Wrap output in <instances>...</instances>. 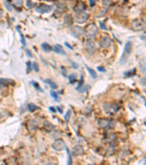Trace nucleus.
<instances>
[{"mask_svg": "<svg viewBox=\"0 0 146 165\" xmlns=\"http://www.w3.org/2000/svg\"><path fill=\"white\" fill-rule=\"evenodd\" d=\"M53 7L51 5H45V4H41L39 6L36 7L35 10L37 12H38L39 13H48L50 10H52Z\"/></svg>", "mask_w": 146, "mask_h": 165, "instance_id": "9", "label": "nucleus"}, {"mask_svg": "<svg viewBox=\"0 0 146 165\" xmlns=\"http://www.w3.org/2000/svg\"><path fill=\"white\" fill-rule=\"evenodd\" d=\"M135 70H136L134 68L132 70H128V71L124 73V75L126 76L127 77H131V76H134V74H135Z\"/></svg>", "mask_w": 146, "mask_h": 165, "instance_id": "28", "label": "nucleus"}, {"mask_svg": "<svg viewBox=\"0 0 146 165\" xmlns=\"http://www.w3.org/2000/svg\"><path fill=\"white\" fill-rule=\"evenodd\" d=\"M77 77H78V75L75 73H73V74H69L68 76V79L69 81V82L71 84H75V82L77 80Z\"/></svg>", "mask_w": 146, "mask_h": 165, "instance_id": "19", "label": "nucleus"}, {"mask_svg": "<svg viewBox=\"0 0 146 165\" xmlns=\"http://www.w3.org/2000/svg\"><path fill=\"white\" fill-rule=\"evenodd\" d=\"M85 48L86 50L88 52V54L89 55H92L96 50H97V47L95 43L93 42L91 40H88L86 43H85Z\"/></svg>", "mask_w": 146, "mask_h": 165, "instance_id": "7", "label": "nucleus"}, {"mask_svg": "<svg viewBox=\"0 0 146 165\" xmlns=\"http://www.w3.org/2000/svg\"><path fill=\"white\" fill-rule=\"evenodd\" d=\"M132 28L135 31H141L145 27V23L142 20L138 19V20H134L132 21L131 23Z\"/></svg>", "mask_w": 146, "mask_h": 165, "instance_id": "8", "label": "nucleus"}, {"mask_svg": "<svg viewBox=\"0 0 146 165\" xmlns=\"http://www.w3.org/2000/svg\"><path fill=\"white\" fill-rule=\"evenodd\" d=\"M88 17H89V15L88 13H85V12H82V13H75V16H74V19L77 23L83 24V23H85L88 19Z\"/></svg>", "mask_w": 146, "mask_h": 165, "instance_id": "4", "label": "nucleus"}, {"mask_svg": "<svg viewBox=\"0 0 146 165\" xmlns=\"http://www.w3.org/2000/svg\"><path fill=\"white\" fill-rule=\"evenodd\" d=\"M72 154L75 157H77L78 155H83L84 154V149L81 145H75L72 148Z\"/></svg>", "mask_w": 146, "mask_h": 165, "instance_id": "11", "label": "nucleus"}, {"mask_svg": "<svg viewBox=\"0 0 146 165\" xmlns=\"http://www.w3.org/2000/svg\"><path fill=\"white\" fill-rule=\"evenodd\" d=\"M71 114H72V112H71V110L69 109L67 110V113H66V115H64V120L67 123L69 120V118H70V116H71Z\"/></svg>", "mask_w": 146, "mask_h": 165, "instance_id": "30", "label": "nucleus"}, {"mask_svg": "<svg viewBox=\"0 0 146 165\" xmlns=\"http://www.w3.org/2000/svg\"><path fill=\"white\" fill-rule=\"evenodd\" d=\"M97 70L100 72H103V73H105L106 72V69L102 67V66H99V67H97Z\"/></svg>", "mask_w": 146, "mask_h": 165, "instance_id": "39", "label": "nucleus"}, {"mask_svg": "<svg viewBox=\"0 0 146 165\" xmlns=\"http://www.w3.org/2000/svg\"><path fill=\"white\" fill-rule=\"evenodd\" d=\"M83 83H84V79H83V76H80V79L79 82H78V86L76 87V90H79V89L83 85Z\"/></svg>", "mask_w": 146, "mask_h": 165, "instance_id": "32", "label": "nucleus"}, {"mask_svg": "<svg viewBox=\"0 0 146 165\" xmlns=\"http://www.w3.org/2000/svg\"><path fill=\"white\" fill-rule=\"evenodd\" d=\"M31 83H32V85H33L34 87H35V88L37 89V90H39V92H42V93L43 92V90H42L41 87L39 86V85L38 84V83H37V82H36L35 81H31Z\"/></svg>", "mask_w": 146, "mask_h": 165, "instance_id": "27", "label": "nucleus"}, {"mask_svg": "<svg viewBox=\"0 0 146 165\" xmlns=\"http://www.w3.org/2000/svg\"><path fill=\"white\" fill-rule=\"evenodd\" d=\"M56 109H57V110H58L59 113H61V114H62V113H63V111H62V109H61V108H60V107L57 106V107H56Z\"/></svg>", "mask_w": 146, "mask_h": 165, "instance_id": "46", "label": "nucleus"}, {"mask_svg": "<svg viewBox=\"0 0 146 165\" xmlns=\"http://www.w3.org/2000/svg\"><path fill=\"white\" fill-rule=\"evenodd\" d=\"M0 74H1V72H0Z\"/></svg>", "mask_w": 146, "mask_h": 165, "instance_id": "52", "label": "nucleus"}, {"mask_svg": "<svg viewBox=\"0 0 146 165\" xmlns=\"http://www.w3.org/2000/svg\"><path fill=\"white\" fill-rule=\"evenodd\" d=\"M54 164V163H47V164H45V165H53Z\"/></svg>", "mask_w": 146, "mask_h": 165, "instance_id": "49", "label": "nucleus"}, {"mask_svg": "<svg viewBox=\"0 0 146 165\" xmlns=\"http://www.w3.org/2000/svg\"><path fill=\"white\" fill-rule=\"evenodd\" d=\"M15 84V81L10 79H0V89H2L4 87H6L9 85H13Z\"/></svg>", "mask_w": 146, "mask_h": 165, "instance_id": "13", "label": "nucleus"}, {"mask_svg": "<svg viewBox=\"0 0 146 165\" xmlns=\"http://www.w3.org/2000/svg\"><path fill=\"white\" fill-rule=\"evenodd\" d=\"M52 148H54V150H56V151H61L67 148L65 142L61 139L55 140L54 143L52 144Z\"/></svg>", "mask_w": 146, "mask_h": 165, "instance_id": "5", "label": "nucleus"}, {"mask_svg": "<svg viewBox=\"0 0 146 165\" xmlns=\"http://www.w3.org/2000/svg\"><path fill=\"white\" fill-rule=\"evenodd\" d=\"M99 26H100V28H101V29H102V30H107V27H106L105 24H104L102 22L99 21Z\"/></svg>", "mask_w": 146, "mask_h": 165, "instance_id": "38", "label": "nucleus"}, {"mask_svg": "<svg viewBox=\"0 0 146 165\" xmlns=\"http://www.w3.org/2000/svg\"><path fill=\"white\" fill-rule=\"evenodd\" d=\"M67 153V155H68V161H67V165H72V156L71 155V153L69 152L68 148H66Z\"/></svg>", "mask_w": 146, "mask_h": 165, "instance_id": "24", "label": "nucleus"}, {"mask_svg": "<svg viewBox=\"0 0 146 165\" xmlns=\"http://www.w3.org/2000/svg\"><path fill=\"white\" fill-rule=\"evenodd\" d=\"M26 54L29 57H32V54H31V52H30V51L29 49H26Z\"/></svg>", "mask_w": 146, "mask_h": 165, "instance_id": "43", "label": "nucleus"}, {"mask_svg": "<svg viewBox=\"0 0 146 165\" xmlns=\"http://www.w3.org/2000/svg\"><path fill=\"white\" fill-rule=\"evenodd\" d=\"M72 68L74 69H78V68H79V65H78L77 62H72Z\"/></svg>", "mask_w": 146, "mask_h": 165, "instance_id": "40", "label": "nucleus"}, {"mask_svg": "<svg viewBox=\"0 0 146 165\" xmlns=\"http://www.w3.org/2000/svg\"><path fill=\"white\" fill-rule=\"evenodd\" d=\"M53 50L58 54H62V55H66V52L64 50L62 46L59 44H56V45H54L53 47Z\"/></svg>", "mask_w": 146, "mask_h": 165, "instance_id": "17", "label": "nucleus"}, {"mask_svg": "<svg viewBox=\"0 0 146 165\" xmlns=\"http://www.w3.org/2000/svg\"><path fill=\"white\" fill-rule=\"evenodd\" d=\"M85 66H86V69H87L88 73L90 74V75H91V76L92 77L93 79H97V72L93 70V68H91L88 67L87 65H85Z\"/></svg>", "mask_w": 146, "mask_h": 165, "instance_id": "18", "label": "nucleus"}, {"mask_svg": "<svg viewBox=\"0 0 146 165\" xmlns=\"http://www.w3.org/2000/svg\"><path fill=\"white\" fill-rule=\"evenodd\" d=\"M2 11L0 10V19L2 18Z\"/></svg>", "mask_w": 146, "mask_h": 165, "instance_id": "48", "label": "nucleus"}, {"mask_svg": "<svg viewBox=\"0 0 146 165\" xmlns=\"http://www.w3.org/2000/svg\"><path fill=\"white\" fill-rule=\"evenodd\" d=\"M86 9V5L83 2H78L76 5L74 7V10L75 13H82L84 12V10Z\"/></svg>", "mask_w": 146, "mask_h": 165, "instance_id": "12", "label": "nucleus"}, {"mask_svg": "<svg viewBox=\"0 0 146 165\" xmlns=\"http://www.w3.org/2000/svg\"><path fill=\"white\" fill-rule=\"evenodd\" d=\"M90 88V86L89 85H83L79 90H78V91L80 92V93H85V92H86L88 89Z\"/></svg>", "mask_w": 146, "mask_h": 165, "instance_id": "29", "label": "nucleus"}, {"mask_svg": "<svg viewBox=\"0 0 146 165\" xmlns=\"http://www.w3.org/2000/svg\"><path fill=\"white\" fill-rule=\"evenodd\" d=\"M42 48H43L44 51H45V52H49V51L53 50V48H51V46L49 45L48 43H42Z\"/></svg>", "mask_w": 146, "mask_h": 165, "instance_id": "21", "label": "nucleus"}, {"mask_svg": "<svg viewBox=\"0 0 146 165\" xmlns=\"http://www.w3.org/2000/svg\"><path fill=\"white\" fill-rule=\"evenodd\" d=\"M111 43H112V40L110 39V38L105 36V37L102 38V39H101L100 42H99V45L102 48L107 49V48H109L110 46Z\"/></svg>", "mask_w": 146, "mask_h": 165, "instance_id": "10", "label": "nucleus"}, {"mask_svg": "<svg viewBox=\"0 0 146 165\" xmlns=\"http://www.w3.org/2000/svg\"><path fill=\"white\" fill-rule=\"evenodd\" d=\"M28 109H29V111L30 112H33L35 110L39 109V108L37 106L35 105L34 104L31 103V104H28Z\"/></svg>", "mask_w": 146, "mask_h": 165, "instance_id": "22", "label": "nucleus"}, {"mask_svg": "<svg viewBox=\"0 0 146 165\" xmlns=\"http://www.w3.org/2000/svg\"><path fill=\"white\" fill-rule=\"evenodd\" d=\"M23 4V1H16L15 2V5L17 7H20Z\"/></svg>", "mask_w": 146, "mask_h": 165, "instance_id": "41", "label": "nucleus"}, {"mask_svg": "<svg viewBox=\"0 0 146 165\" xmlns=\"http://www.w3.org/2000/svg\"><path fill=\"white\" fill-rule=\"evenodd\" d=\"M32 68H33V69H34L35 72H38L39 71V66H38V64L36 62H34L32 63Z\"/></svg>", "mask_w": 146, "mask_h": 165, "instance_id": "35", "label": "nucleus"}, {"mask_svg": "<svg viewBox=\"0 0 146 165\" xmlns=\"http://www.w3.org/2000/svg\"><path fill=\"white\" fill-rule=\"evenodd\" d=\"M4 5H5V8L7 9V10L9 11H11L12 10V5H10V3L8 2V1H6V2H4Z\"/></svg>", "mask_w": 146, "mask_h": 165, "instance_id": "33", "label": "nucleus"}, {"mask_svg": "<svg viewBox=\"0 0 146 165\" xmlns=\"http://www.w3.org/2000/svg\"><path fill=\"white\" fill-rule=\"evenodd\" d=\"M2 165H3V164H2Z\"/></svg>", "mask_w": 146, "mask_h": 165, "instance_id": "53", "label": "nucleus"}, {"mask_svg": "<svg viewBox=\"0 0 146 165\" xmlns=\"http://www.w3.org/2000/svg\"><path fill=\"white\" fill-rule=\"evenodd\" d=\"M61 70H62V71H61V72H62V73H63L64 76H65V73H66V70H65V69H64V68L63 67H61Z\"/></svg>", "mask_w": 146, "mask_h": 165, "instance_id": "47", "label": "nucleus"}, {"mask_svg": "<svg viewBox=\"0 0 146 165\" xmlns=\"http://www.w3.org/2000/svg\"><path fill=\"white\" fill-rule=\"evenodd\" d=\"M86 35L88 40H91L97 34L98 29L97 26L94 24H88L86 28Z\"/></svg>", "mask_w": 146, "mask_h": 165, "instance_id": "2", "label": "nucleus"}, {"mask_svg": "<svg viewBox=\"0 0 146 165\" xmlns=\"http://www.w3.org/2000/svg\"><path fill=\"white\" fill-rule=\"evenodd\" d=\"M103 109L107 114H114L119 109V106L116 104H104Z\"/></svg>", "mask_w": 146, "mask_h": 165, "instance_id": "3", "label": "nucleus"}, {"mask_svg": "<svg viewBox=\"0 0 146 165\" xmlns=\"http://www.w3.org/2000/svg\"><path fill=\"white\" fill-rule=\"evenodd\" d=\"M16 29H17V31L18 32L20 36V43H22V45H26V41H25L24 37V35H23V34H22V32H21L20 30V27L19 26H17V27H16Z\"/></svg>", "mask_w": 146, "mask_h": 165, "instance_id": "23", "label": "nucleus"}, {"mask_svg": "<svg viewBox=\"0 0 146 165\" xmlns=\"http://www.w3.org/2000/svg\"><path fill=\"white\" fill-rule=\"evenodd\" d=\"M64 24L66 26H71L73 24V16L71 14H67L64 17Z\"/></svg>", "mask_w": 146, "mask_h": 165, "instance_id": "14", "label": "nucleus"}, {"mask_svg": "<svg viewBox=\"0 0 146 165\" xmlns=\"http://www.w3.org/2000/svg\"><path fill=\"white\" fill-rule=\"evenodd\" d=\"M140 70L142 74H146V60L142 62V63L140 64Z\"/></svg>", "mask_w": 146, "mask_h": 165, "instance_id": "26", "label": "nucleus"}, {"mask_svg": "<svg viewBox=\"0 0 146 165\" xmlns=\"http://www.w3.org/2000/svg\"><path fill=\"white\" fill-rule=\"evenodd\" d=\"M131 49H132V43H131V42H130V41H128L127 43H126V45H125L124 50H123V54L121 56V58L120 60L121 64L123 65V64H125L127 62V60H128L129 55L131 54Z\"/></svg>", "mask_w": 146, "mask_h": 165, "instance_id": "1", "label": "nucleus"}, {"mask_svg": "<svg viewBox=\"0 0 146 165\" xmlns=\"http://www.w3.org/2000/svg\"><path fill=\"white\" fill-rule=\"evenodd\" d=\"M43 127L45 131L48 133H50L54 130V125L48 121H45L43 123Z\"/></svg>", "mask_w": 146, "mask_h": 165, "instance_id": "16", "label": "nucleus"}, {"mask_svg": "<svg viewBox=\"0 0 146 165\" xmlns=\"http://www.w3.org/2000/svg\"><path fill=\"white\" fill-rule=\"evenodd\" d=\"M1 117H2V115L0 114V118H1Z\"/></svg>", "mask_w": 146, "mask_h": 165, "instance_id": "51", "label": "nucleus"}, {"mask_svg": "<svg viewBox=\"0 0 146 165\" xmlns=\"http://www.w3.org/2000/svg\"><path fill=\"white\" fill-rule=\"evenodd\" d=\"M110 121L106 118H100L97 120L98 125L102 129L107 128L108 125H110Z\"/></svg>", "mask_w": 146, "mask_h": 165, "instance_id": "15", "label": "nucleus"}, {"mask_svg": "<svg viewBox=\"0 0 146 165\" xmlns=\"http://www.w3.org/2000/svg\"><path fill=\"white\" fill-rule=\"evenodd\" d=\"M26 65H27L26 70H27L28 72H30V71L32 70V63H31V62H27Z\"/></svg>", "mask_w": 146, "mask_h": 165, "instance_id": "36", "label": "nucleus"}, {"mask_svg": "<svg viewBox=\"0 0 146 165\" xmlns=\"http://www.w3.org/2000/svg\"><path fill=\"white\" fill-rule=\"evenodd\" d=\"M50 93L51 97H53L54 99L56 100V101H57V102H59V101H60V98H58V94H57L55 91H54V90H51V91L50 92Z\"/></svg>", "mask_w": 146, "mask_h": 165, "instance_id": "25", "label": "nucleus"}, {"mask_svg": "<svg viewBox=\"0 0 146 165\" xmlns=\"http://www.w3.org/2000/svg\"><path fill=\"white\" fill-rule=\"evenodd\" d=\"M107 8H102V10H101V12H100V13H99V15H97V17H102V16H104V15L107 13Z\"/></svg>", "mask_w": 146, "mask_h": 165, "instance_id": "34", "label": "nucleus"}, {"mask_svg": "<svg viewBox=\"0 0 146 165\" xmlns=\"http://www.w3.org/2000/svg\"><path fill=\"white\" fill-rule=\"evenodd\" d=\"M26 5L27 8L31 9V8H32L33 7H34V6L36 5V3H35V2H31V1H26Z\"/></svg>", "mask_w": 146, "mask_h": 165, "instance_id": "31", "label": "nucleus"}, {"mask_svg": "<svg viewBox=\"0 0 146 165\" xmlns=\"http://www.w3.org/2000/svg\"><path fill=\"white\" fill-rule=\"evenodd\" d=\"M86 165H95L94 164H86Z\"/></svg>", "mask_w": 146, "mask_h": 165, "instance_id": "50", "label": "nucleus"}, {"mask_svg": "<svg viewBox=\"0 0 146 165\" xmlns=\"http://www.w3.org/2000/svg\"><path fill=\"white\" fill-rule=\"evenodd\" d=\"M84 33V29L80 26H73L70 30V34L74 38H79Z\"/></svg>", "mask_w": 146, "mask_h": 165, "instance_id": "6", "label": "nucleus"}, {"mask_svg": "<svg viewBox=\"0 0 146 165\" xmlns=\"http://www.w3.org/2000/svg\"><path fill=\"white\" fill-rule=\"evenodd\" d=\"M65 45H66V46H67V47H68V48H69V49H71V50H72L73 49H72V46H71V45H69V44L68 43H65Z\"/></svg>", "mask_w": 146, "mask_h": 165, "instance_id": "45", "label": "nucleus"}, {"mask_svg": "<svg viewBox=\"0 0 146 165\" xmlns=\"http://www.w3.org/2000/svg\"><path fill=\"white\" fill-rule=\"evenodd\" d=\"M111 4H112L111 1H102V5H105V6H108Z\"/></svg>", "mask_w": 146, "mask_h": 165, "instance_id": "37", "label": "nucleus"}, {"mask_svg": "<svg viewBox=\"0 0 146 165\" xmlns=\"http://www.w3.org/2000/svg\"><path fill=\"white\" fill-rule=\"evenodd\" d=\"M89 4H90L91 7H93V6H94V5H96V2L93 1V0H90L89 1Z\"/></svg>", "mask_w": 146, "mask_h": 165, "instance_id": "42", "label": "nucleus"}, {"mask_svg": "<svg viewBox=\"0 0 146 165\" xmlns=\"http://www.w3.org/2000/svg\"><path fill=\"white\" fill-rule=\"evenodd\" d=\"M45 82H46V83L50 87V88L53 89V90L58 88V85H56V83H55L54 81L50 80V79H46V80H45Z\"/></svg>", "mask_w": 146, "mask_h": 165, "instance_id": "20", "label": "nucleus"}, {"mask_svg": "<svg viewBox=\"0 0 146 165\" xmlns=\"http://www.w3.org/2000/svg\"><path fill=\"white\" fill-rule=\"evenodd\" d=\"M49 110H50V111H51V112H54V113H56V109H55L54 107H53V106L49 107Z\"/></svg>", "mask_w": 146, "mask_h": 165, "instance_id": "44", "label": "nucleus"}]
</instances>
